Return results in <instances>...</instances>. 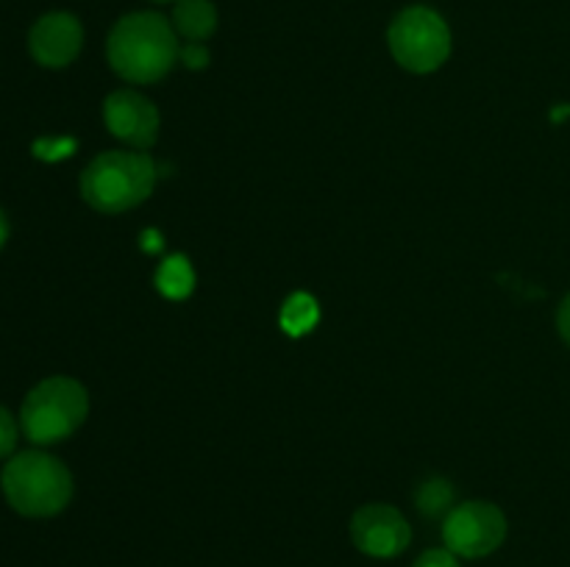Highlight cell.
Masks as SVG:
<instances>
[{"mask_svg":"<svg viewBox=\"0 0 570 567\" xmlns=\"http://www.w3.org/2000/svg\"><path fill=\"white\" fill-rule=\"evenodd\" d=\"M111 70L131 83H154L173 70L178 56L176 28L156 11L126 14L109 33Z\"/></svg>","mask_w":570,"mask_h":567,"instance_id":"6da1fadb","label":"cell"},{"mask_svg":"<svg viewBox=\"0 0 570 567\" xmlns=\"http://www.w3.org/2000/svg\"><path fill=\"white\" fill-rule=\"evenodd\" d=\"M156 183V165L142 150H109L81 172V195L100 215H122L142 203Z\"/></svg>","mask_w":570,"mask_h":567,"instance_id":"7a4b0ae2","label":"cell"},{"mask_svg":"<svg viewBox=\"0 0 570 567\" xmlns=\"http://www.w3.org/2000/svg\"><path fill=\"white\" fill-rule=\"evenodd\" d=\"M6 500L26 517L59 515L72 498V476L56 456L42 450L17 454L0 476Z\"/></svg>","mask_w":570,"mask_h":567,"instance_id":"3957f363","label":"cell"},{"mask_svg":"<svg viewBox=\"0 0 570 567\" xmlns=\"http://www.w3.org/2000/svg\"><path fill=\"white\" fill-rule=\"evenodd\" d=\"M89 411V395L76 378L53 376L39 381L22 400L20 422L31 442L53 445L70 437Z\"/></svg>","mask_w":570,"mask_h":567,"instance_id":"277c9868","label":"cell"},{"mask_svg":"<svg viewBox=\"0 0 570 567\" xmlns=\"http://www.w3.org/2000/svg\"><path fill=\"white\" fill-rule=\"evenodd\" d=\"M387 39L393 59L410 72L438 70L451 53L449 26L438 11L426 6H412L401 11L390 26Z\"/></svg>","mask_w":570,"mask_h":567,"instance_id":"5b68a950","label":"cell"},{"mask_svg":"<svg viewBox=\"0 0 570 567\" xmlns=\"http://www.w3.org/2000/svg\"><path fill=\"white\" fill-rule=\"evenodd\" d=\"M445 548L465 559L488 556L504 543L507 537V517L499 506L484 504V500H471L449 511L443 526Z\"/></svg>","mask_w":570,"mask_h":567,"instance_id":"8992f818","label":"cell"},{"mask_svg":"<svg viewBox=\"0 0 570 567\" xmlns=\"http://www.w3.org/2000/svg\"><path fill=\"white\" fill-rule=\"evenodd\" d=\"M351 539L356 548L376 559L399 556L410 545L412 528L399 509L387 504L362 506L351 520Z\"/></svg>","mask_w":570,"mask_h":567,"instance_id":"52a82bcc","label":"cell"},{"mask_svg":"<svg viewBox=\"0 0 570 567\" xmlns=\"http://www.w3.org/2000/svg\"><path fill=\"white\" fill-rule=\"evenodd\" d=\"M104 120L117 139L139 150L150 148L159 137V111L148 98L131 89H120L106 98Z\"/></svg>","mask_w":570,"mask_h":567,"instance_id":"ba28073f","label":"cell"},{"mask_svg":"<svg viewBox=\"0 0 570 567\" xmlns=\"http://www.w3.org/2000/svg\"><path fill=\"white\" fill-rule=\"evenodd\" d=\"M83 42L81 22L67 11H53L45 14L37 26L31 28L28 48L31 56L42 67H67L78 56Z\"/></svg>","mask_w":570,"mask_h":567,"instance_id":"9c48e42d","label":"cell"},{"mask_svg":"<svg viewBox=\"0 0 570 567\" xmlns=\"http://www.w3.org/2000/svg\"><path fill=\"white\" fill-rule=\"evenodd\" d=\"M173 28L189 42H204L215 33L217 11L212 0H176L173 11Z\"/></svg>","mask_w":570,"mask_h":567,"instance_id":"30bf717a","label":"cell"},{"mask_svg":"<svg viewBox=\"0 0 570 567\" xmlns=\"http://www.w3.org/2000/svg\"><path fill=\"white\" fill-rule=\"evenodd\" d=\"M321 320V306L312 295L295 292L284 300L282 306V328L289 334V337H304Z\"/></svg>","mask_w":570,"mask_h":567,"instance_id":"8fae6325","label":"cell"},{"mask_svg":"<svg viewBox=\"0 0 570 567\" xmlns=\"http://www.w3.org/2000/svg\"><path fill=\"white\" fill-rule=\"evenodd\" d=\"M156 287H159V292L165 298H187L195 287V272L189 267V261L184 256H170L167 261H161L159 272H156Z\"/></svg>","mask_w":570,"mask_h":567,"instance_id":"7c38bea8","label":"cell"},{"mask_svg":"<svg viewBox=\"0 0 570 567\" xmlns=\"http://www.w3.org/2000/svg\"><path fill=\"white\" fill-rule=\"evenodd\" d=\"M417 509L429 517H440L443 511H449V506L454 504V489H451L449 481L443 478H432V481L421 484L415 495Z\"/></svg>","mask_w":570,"mask_h":567,"instance_id":"4fadbf2b","label":"cell"},{"mask_svg":"<svg viewBox=\"0 0 570 567\" xmlns=\"http://www.w3.org/2000/svg\"><path fill=\"white\" fill-rule=\"evenodd\" d=\"M17 445V422L14 417L9 415V409L0 406V459L9 456Z\"/></svg>","mask_w":570,"mask_h":567,"instance_id":"5bb4252c","label":"cell"},{"mask_svg":"<svg viewBox=\"0 0 570 567\" xmlns=\"http://www.w3.org/2000/svg\"><path fill=\"white\" fill-rule=\"evenodd\" d=\"M412 567H460V561L451 550H426Z\"/></svg>","mask_w":570,"mask_h":567,"instance_id":"9a60e30c","label":"cell"},{"mask_svg":"<svg viewBox=\"0 0 570 567\" xmlns=\"http://www.w3.org/2000/svg\"><path fill=\"white\" fill-rule=\"evenodd\" d=\"M178 56H181L184 64L193 67V70H195V67H206V61H209V53H206V50L200 48L198 42H189L187 48L178 50Z\"/></svg>","mask_w":570,"mask_h":567,"instance_id":"2e32d148","label":"cell"},{"mask_svg":"<svg viewBox=\"0 0 570 567\" xmlns=\"http://www.w3.org/2000/svg\"><path fill=\"white\" fill-rule=\"evenodd\" d=\"M557 328H560L562 339L570 345V295L560 304V311H557Z\"/></svg>","mask_w":570,"mask_h":567,"instance_id":"e0dca14e","label":"cell"},{"mask_svg":"<svg viewBox=\"0 0 570 567\" xmlns=\"http://www.w3.org/2000/svg\"><path fill=\"white\" fill-rule=\"evenodd\" d=\"M6 239H9V220H6L3 209H0V248L6 245Z\"/></svg>","mask_w":570,"mask_h":567,"instance_id":"ac0fdd59","label":"cell"},{"mask_svg":"<svg viewBox=\"0 0 570 567\" xmlns=\"http://www.w3.org/2000/svg\"><path fill=\"white\" fill-rule=\"evenodd\" d=\"M156 3H170V0H156Z\"/></svg>","mask_w":570,"mask_h":567,"instance_id":"d6986e66","label":"cell"}]
</instances>
